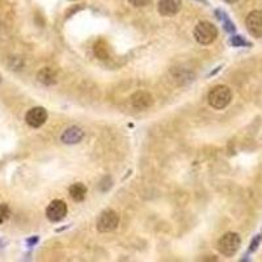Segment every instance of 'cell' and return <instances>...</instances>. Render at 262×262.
<instances>
[{
    "label": "cell",
    "mask_w": 262,
    "mask_h": 262,
    "mask_svg": "<svg viewBox=\"0 0 262 262\" xmlns=\"http://www.w3.org/2000/svg\"><path fill=\"white\" fill-rule=\"evenodd\" d=\"M245 25L248 32L253 37L261 38L262 37V11H252L246 16Z\"/></svg>",
    "instance_id": "5"
},
{
    "label": "cell",
    "mask_w": 262,
    "mask_h": 262,
    "mask_svg": "<svg viewBox=\"0 0 262 262\" xmlns=\"http://www.w3.org/2000/svg\"><path fill=\"white\" fill-rule=\"evenodd\" d=\"M94 54H96L100 59H107L109 54H108V49L107 46L104 45V42L100 41L94 45Z\"/></svg>",
    "instance_id": "13"
},
{
    "label": "cell",
    "mask_w": 262,
    "mask_h": 262,
    "mask_svg": "<svg viewBox=\"0 0 262 262\" xmlns=\"http://www.w3.org/2000/svg\"><path fill=\"white\" fill-rule=\"evenodd\" d=\"M218 37L217 26L209 21H202L194 28V38L201 45H210Z\"/></svg>",
    "instance_id": "2"
},
{
    "label": "cell",
    "mask_w": 262,
    "mask_h": 262,
    "mask_svg": "<svg viewBox=\"0 0 262 262\" xmlns=\"http://www.w3.org/2000/svg\"><path fill=\"white\" fill-rule=\"evenodd\" d=\"M38 82L44 84V86H53L57 83V72L50 68V67H45L42 68L40 72L37 74Z\"/></svg>",
    "instance_id": "11"
},
{
    "label": "cell",
    "mask_w": 262,
    "mask_h": 262,
    "mask_svg": "<svg viewBox=\"0 0 262 262\" xmlns=\"http://www.w3.org/2000/svg\"><path fill=\"white\" fill-rule=\"evenodd\" d=\"M240 245H241V239L238 234H234V232H228V234L223 235L219 239V241H218V249L225 257L235 256L238 253Z\"/></svg>",
    "instance_id": "3"
},
{
    "label": "cell",
    "mask_w": 262,
    "mask_h": 262,
    "mask_svg": "<svg viewBox=\"0 0 262 262\" xmlns=\"http://www.w3.org/2000/svg\"><path fill=\"white\" fill-rule=\"evenodd\" d=\"M0 83H1V75H0Z\"/></svg>",
    "instance_id": "21"
},
{
    "label": "cell",
    "mask_w": 262,
    "mask_h": 262,
    "mask_svg": "<svg viewBox=\"0 0 262 262\" xmlns=\"http://www.w3.org/2000/svg\"><path fill=\"white\" fill-rule=\"evenodd\" d=\"M181 0H160L157 11L161 16H175L180 12Z\"/></svg>",
    "instance_id": "9"
},
{
    "label": "cell",
    "mask_w": 262,
    "mask_h": 262,
    "mask_svg": "<svg viewBox=\"0 0 262 262\" xmlns=\"http://www.w3.org/2000/svg\"><path fill=\"white\" fill-rule=\"evenodd\" d=\"M68 192H70L71 198H72L75 202L84 201V198H86V196H87L86 185L80 184V182L71 185L70 190H68Z\"/></svg>",
    "instance_id": "12"
},
{
    "label": "cell",
    "mask_w": 262,
    "mask_h": 262,
    "mask_svg": "<svg viewBox=\"0 0 262 262\" xmlns=\"http://www.w3.org/2000/svg\"><path fill=\"white\" fill-rule=\"evenodd\" d=\"M231 100H232V93L227 86H217L210 90L209 96H207L210 107H213L214 109H218V110L228 107Z\"/></svg>",
    "instance_id": "1"
},
{
    "label": "cell",
    "mask_w": 262,
    "mask_h": 262,
    "mask_svg": "<svg viewBox=\"0 0 262 262\" xmlns=\"http://www.w3.org/2000/svg\"><path fill=\"white\" fill-rule=\"evenodd\" d=\"M119 224V217L118 214L115 213L114 210L108 209L100 214L97 219V229L100 232H110L114 231Z\"/></svg>",
    "instance_id": "4"
},
{
    "label": "cell",
    "mask_w": 262,
    "mask_h": 262,
    "mask_svg": "<svg viewBox=\"0 0 262 262\" xmlns=\"http://www.w3.org/2000/svg\"><path fill=\"white\" fill-rule=\"evenodd\" d=\"M231 45H234L235 47H241V46H250V44L248 41H245L241 36H235V37L231 38Z\"/></svg>",
    "instance_id": "14"
},
{
    "label": "cell",
    "mask_w": 262,
    "mask_h": 262,
    "mask_svg": "<svg viewBox=\"0 0 262 262\" xmlns=\"http://www.w3.org/2000/svg\"><path fill=\"white\" fill-rule=\"evenodd\" d=\"M224 1H227V3H235L236 0H224Z\"/></svg>",
    "instance_id": "19"
},
{
    "label": "cell",
    "mask_w": 262,
    "mask_h": 262,
    "mask_svg": "<svg viewBox=\"0 0 262 262\" xmlns=\"http://www.w3.org/2000/svg\"><path fill=\"white\" fill-rule=\"evenodd\" d=\"M260 240H261V238H260V236H257V238L254 239L253 241H252V245H250V250H252V252L257 249L258 244H260Z\"/></svg>",
    "instance_id": "18"
},
{
    "label": "cell",
    "mask_w": 262,
    "mask_h": 262,
    "mask_svg": "<svg viewBox=\"0 0 262 262\" xmlns=\"http://www.w3.org/2000/svg\"><path fill=\"white\" fill-rule=\"evenodd\" d=\"M199 1H203V3H206V4H207V1H206V0H199Z\"/></svg>",
    "instance_id": "20"
},
{
    "label": "cell",
    "mask_w": 262,
    "mask_h": 262,
    "mask_svg": "<svg viewBox=\"0 0 262 262\" xmlns=\"http://www.w3.org/2000/svg\"><path fill=\"white\" fill-rule=\"evenodd\" d=\"M67 215V205L61 199H55L47 206L46 209V217L50 221H61Z\"/></svg>",
    "instance_id": "6"
},
{
    "label": "cell",
    "mask_w": 262,
    "mask_h": 262,
    "mask_svg": "<svg viewBox=\"0 0 262 262\" xmlns=\"http://www.w3.org/2000/svg\"><path fill=\"white\" fill-rule=\"evenodd\" d=\"M11 215V210L7 205H0V223H3L9 218Z\"/></svg>",
    "instance_id": "15"
},
{
    "label": "cell",
    "mask_w": 262,
    "mask_h": 262,
    "mask_svg": "<svg viewBox=\"0 0 262 262\" xmlns=\"http://www.w3.org/2000/svg\"><path fill=\"white\" fill-rule=\"evenodd\" d=\"M46 119H47V111L41 107L33 108V109H30V110L26 113V115H25L26 123H28L30 127H34V129L41 127L42 125L46 122Z\"/></svg>",
    "instance_id": "7"
},
{
    "label": "cell",
    "mask_w": 262,
    "mask_h": 262,
    "mask_svg": "<svg viewBox=\"0 0 262 262\" xmlns=\"http://www.w3.org/2000/svg\"><path fill=\"white\" fill-rule=\"evenodd\" d=\"M84 138V131L78 126H72L62 134V142L65 144H76Z\"/></svg>",
    "instance_id": "10"
},
{
    "label": "cell",
    "mask_w": 262,
    "mask_h": 262,
    "mask_svg": "<svg viewBox=\"0 0 262 262\" xmlns=\"http://www.w3.org/2000/svg\"><path fill=\"white\" fill-rule=\"evenodd\" d=\"M224 25H225V30H227V32H229V33L235 32V25L232 24V22L228 20V19H225Z\"/></svg>",
    "instance_id": "17"
},
{
    "label": "cell",
    "mask_w": 262,
    "mask_h": 262,
    "mask_svg": "<svg viewBox=\"0 0 262 262\" xmlns=\"http://www.w3.org/2000/svg\"><path fill=\"white\" fill-rule=\"evenodd\" d=\"M130 101L132 108H135L138 110L148 109V108L152 107V104H153V100H152L151 94L148 93V92H144V90L135 92V93L131 96Z\"/></svg>",
    "instance_id": "8"
},
{
    "label": "cell",
    "mask_w": 262,
    "mask_h": 262,
    "mask_svg": "<svg viewBox=\"0 0 262 262\" xmlns=\"http://www.w3.org/2000/svg\"><path fill=\"white\" fill-rule=\"evenodd\" d=\"M129 3L134 7H146L151 3V0H129Z\"/></svg>",
    "instance_id": "16"
}]
</instances>
